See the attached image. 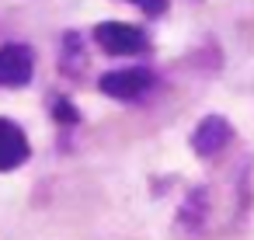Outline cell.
Segmentation results:
<instances>
[{"mask_svg":"<svg viewBox=\"0 0 254 240\" xmlns=\"http://www.w3.org/2000/svg\"><path fill=\"white\" fill-rule=\"evenodd\" d=\"M91 39L105 56H143V53H150V35L136 25H126V21H101V25H94Z\"/></svg>","mask_w":254,"mask_h":240,"instance_id":"6da1fadb","label":"cell"},{"mask_svg":"<svg viewBox=\"0 0 254 240\" xmlns=\"http://www.w3.org/2000/svg\"><path fill=\"white\" fill-rule=\"evenodd\" d=\"M157 84L153 70L146 66H126V70H108L101 73L98 80V91L105 98H115V101H139L143 94H150Z\"/></svg>","mask_w":254,"mask_h":240,"instance_id":"7a4b0ae2","label":"cell"},{"mask_svg":"<svg viewBox=\"0 0 254 240\" xmlns=\"http://www.w3.org/2000/svg\"><path fill=\"white\" fill-rule=\"evenodd\" d=\"M230 139H233V125H230L223 115H202V119L195 122L191 136H188V146H191L195 157L212 160V157H219V153L230 146Z\"/></svg>","mask_w":254,"mask_h":240,"instance_id":"3957f363","label":"cell"},{"mask_svg":"<svg viewBox=\"0 0 254 240\" xmlns=\"http://www.w3.org/2000/svg\"><path fill=\"white\" fill-rule=\"evenodd\" d=\"M35 73V49L25 42H7L0 49V87L7 91H21L32 84Z\"/></svg>","mask_w":254,"mask_h":240,"instance_id":"277c9868","label":"cell"},{"mask_svg":"<svg viewBox=\"0 0 254 240\" xmlns=\"http://www.w3.org/2000/svg\"><path fill=\"white\" fill-rule=\"evenodd\" d=\"M28 157H32V143L25 129L14 119H0V174L18 171L21 164H28Z\"/></svg>","mask_w":254,"mask_h":240,"instance_id":"5b68a950","label":"cell"},{"mask_svg":"<svg viewBox=\"0 0 254 240\" xmlns=\"http://www.w3.org/2000/svg\"><path fill=\"white\" fill-rule=\"evenodd\" d=\"M60 70L66 77H80L84 73V39L77 32L63 35V49H60Z\"/></svg>","mask_w":254,"mask_h":240,"instance_id":"8992f818","label":"cell"},{"mask_svg":"<svg viewBox=\"0 0 254 240\" xmlns=\"http://www.w3.org/2000/svg\"><path fill=\"white\" fill-rule=\"evenodd\" d=\"M209 188H191V195H188V202L181 205V226L185 230H198V226H205V195Z\"/></svg>","mask_w":254,"mask_h":240,"instance_id":"52a82bcc","label":"cell"},{"mask_svg":"<svg viewBox=\"0 0 254 240\" xmlns=\"http://www.w3.org/2000/svg\"><path fill=\"white\" fill-rule=\"evenodd\" d=\"M49 115H53L63 129L80 125V112H77V105H73L70 98H63V94H53V98H49Z\"/></svg>","mask_w":254,"mask_h":240,"instance_id":"ba28073f","label":"cell"},{"mask_svg":"<svg viewBox=\"0 0 254 240\" xmlns=\"http://www.w3.org/2000/svg\"><path fill=\"white\" fill-rule=\"evenodd\" d=\"M126 4H132V7H139L146 18H160L164 11H167V4L171 0H126Z\"/></svg>","mask_w":254,"mask_h":240,"instance_id":"9c48e42d","label":"cell"}]
</instances>
